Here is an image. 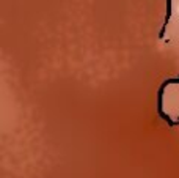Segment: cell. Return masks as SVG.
I'll return each instance as SVG.
<instances>
[{"instance_id":"7a4b0ae2","label":"cell","mask_w":179,"mask_h":178,"mask_svg":"<svg viewBox=\"0 0 179 178\" xmlns=\"http://www.w3.org/2000/svg\"><path fill=\"white\" fill-rule=\"evenodd\" d=\"M167 2V11H165V19H164V24L160 27V32H159V40H164L165 36V32H167V25L171 19V0H165Z\"/></svg>"},{"instance_id":"6da1fadb","label":"cell","mask_w":179,"mask_h":178,"mask_svg":"<svg viewBox=\"0 0 179 178\" xmlns=\"http://www.w3.org/2000/svg\"><path fill=\"white\" fill-rule=\"evenodd\" d=\"M171 84H179V76H177V77L165 79L162 84H160L159 91H157V114H159V117L162 118V120L167 121L168 126H176V125L179 123V120H177V121L171 120V118H170V115L165 114V110H164V93H165V88H167L168 85H171Z\"/></svg>"}]
</instances>
